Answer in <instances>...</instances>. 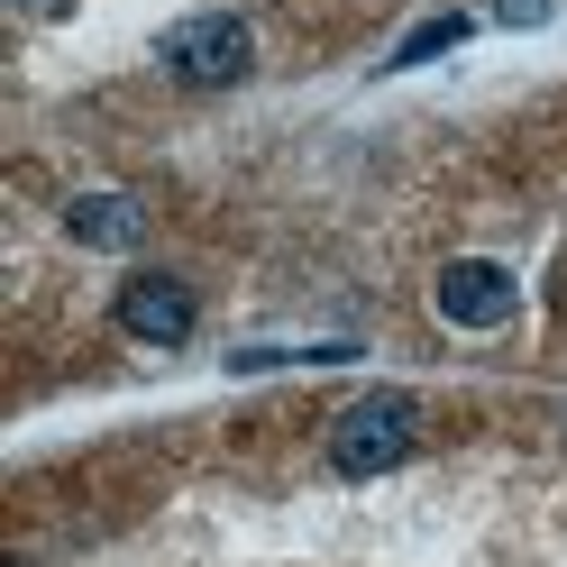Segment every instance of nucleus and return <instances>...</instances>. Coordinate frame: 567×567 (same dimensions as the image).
<instances>
[{"mask_svg": "<svg viewBox=\"0 0 567 567\" xmlns=\"http://www.w3.org/2000/svg\"><path fill=\"white\" fill-rule=\"evenodd\" d=\"M494 19H504V28H540L549 0H494Z\"/></svg>", "mask_w": 567, "mask_h": 567, "instance_id": "7", "label": "nucleus"}, {"mask_svg": "<svg viewBox=\"0 0 567 567\" xmlns=\"http://www.w3.org/2000/svg\"><path fill=\"white\" fill-rule=\"evenodd\" d=\"M421 449V403L412 394H367L330 421V467L339 476H384Z\"/></svg>", "mask_w": 567, "mask_h": 567, "instance_id": "2", "label": "nucleus"}, {"mask_svg": "<svg viewBox=\"0 0 567 567\" xmlns=\"http://www.w3.org/2000/svg\"><path fill=\"white\" fill-rule=\"evenodd\" d=\"M449 47H467V19H457V10H449V19H421V28H412V38L394 47V74H403V64H431V55H449Z\"/></svg>", "mask_w": 567, "mask_h": 567, "instance_id": "6", "label": "nucleus"}, {"mask_svg": "<svg viewBox=\"0 0 567 567\" xmlns=\"http://www.w3.org/2000/svg\"><path fill=\"white\" fill-rule=\"evenodd\" d=\"M156 64L174 83H193V92H229V83H247V64H257V38H247V19L202 10V19H174L156 38Z\"/></svg>", "mask_w": 567, "mask_h": 567, "instance_id": "1", "label": "nucleus"}, {"mask_svg": "<svg viewBox=\"0 0 567 567\" xmlns=\"http://www.w3.org/2000/svg\"><path fill=\"white\" fill-rule=\"evenodd\" d=\"M431 302H440V321H449V330H504L522 293H513V275H504V266H485V257H457V266H440Z\"/></svg>", "mask_w": 567, "mask_h": 567, "instance_id": "3", "label": "nucleus"}, {"mask_svg": "<svg viewBox=\"0 0 567 567\" xmlns=\"http://www.w3.org/2000/svg\"><path fill=\"white\" fill-rule=\"evenodd\" d=\"M64 238H74V247H111V257H128V247L147 238V210H137L128 193H74V202H64Z\"/></svg>", "mask_w": 567, "mask_h": 567, "instance_id": "5", "label": "nucleus"}, {"mask_svg": "<svg viewBox=\"0 0 567 567\" xmlns=\"http://www.w3.org/2000/svg\"><path fill=\"white\" fill-rule=\"evenodd\" d=\"M193 284L184 275H128L120 284V330L128 339H147V348H184L193 339Z\"/></svg>", "mask_w": 567, "mask_h": 567, "instance_id": "4", "label": "nucleus"}, {"mask_svg": "<svg viewBox=\"0 0 567 567\" xmlns=\"http://www.w3.org/2000/svg\"><path fill=\"white\" fill-rule=\"evenodd\" d=\"M28 10H55V0H28Z\"/></svg>", "mask_w": 567, "mask_h": 567, "instance_id": "8", "label": "nucleus"}]
</instances>
